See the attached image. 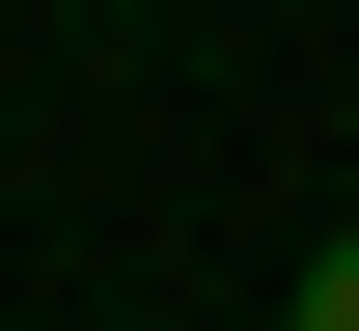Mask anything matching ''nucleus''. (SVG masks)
<instances>
[{
  "label": "nucleus",
  "instance_id": "1",
  "mask_svg": "<svg viewBox=\"0 0 359 331\" xmlns=\"http://www.w3.org/2000/svg\"><path fill=\"white\" fill-rule=\"evenodd\" d=\"M304 331H359V248H304Z\"/></svg>",
  "mask_w": 359,
  "mask_h": 331
}]
</instances>
